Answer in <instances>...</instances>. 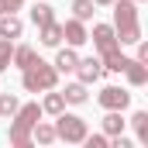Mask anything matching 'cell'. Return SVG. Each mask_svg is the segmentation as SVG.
<instances>
[{
    "instance_id": "obj_22",
    "label": "cell",
    "mask_w": 148,
    "mask_h": 148,
    "mask_svg": "<svg viewBox=\"0 0 148 148\" xmlns=\"http://www.w3.org/2000/svg\"><path fill=\"white\" fill-rule=\"evenodd\" d=\"M17 107H21V103H17L14 93H0V117H14Z\"/></svg>"
},
{
    "instance_id": "obj_7",
    "label": "cell",
    "mask_w": 148,
    "mask_h": 148,
    "mask_svg": "<svg viewBox=\"0 0 148 148\" xmlns=\"http://www.w3.org/2000/svg\"><path fill=\"white\" fill-rule=\"evenodd\" d=\"M73 73H79V83H86V86H90V83H97V79L103 76V62H100V59H93V55H90V59H79Z\"/></svg>"
},
{
    "instance_id": "obj_19",
    "label": "cell",
    "mask_w": 148,
    "mask_h": 148,
    "mask_svg": "<svg viewBox=\"0 0 148 148\" xmlns=\"http://www.w3.org/2000/svg\"><path fill=\"white\" fill-rule=\"evenodd\" d=\"M41 110L52 114V117H55V114H62V110H66V97H62V93H48V97H45V103H41Z\"/></svg>"
},
{
    "instance_id": "obj_13",
    "label": "cell",
    "mask_w": 148,
    "mask_h": 148,
    "mask_svg": "<svg viewBox=\"0 0 148 148\" xmlns=\"http://www.w3.org/2000/svg\"><path fill=\"white\" fill-rule=\"evenodd\" d=\"M76 62H79V55H76L73 48H59V55H55V73H73L76 69Z\"/></svg>"
},
{
    "instance_id": "obj_6",
    "label": "cell",
    "mask_w": 148,
    "mask_h": 148,
    "mask_svg": "<svg viewBox=\"0 0 148 148\" xmlns=\"http://www.w3.org/2000/svg\"><path fill=\"white\" fill-rule=\"evenodd\" d=\"M90 38H93V45L100 48V55L121 48V41H117V35H114V24H93V35Z\"/></svg>"
},
{
    "instance_id": "obj_1",
    "label": "cell",
    "mask_w": 148,
    "mask_h": 148,
    "mask_svg": "<svg viewBox=\"0 0 148 148\" xmlns=\"http://www.w3.org/2000/svg\"><path fill=\"white\" fill-rule=\"evenodd\" d=\"M114 35L121 45H134L141 38V21H138V3L134 0H114Z\"/></svg>"
},
{
    "instance_id": "obj_11",
    "label": "cell",
    "mask_w": 148,
    "mask_h": 148,
    "mask_svg": "<svg viewBox=\"0 0 148 148\" xmlns=\"http://www.w3.org/2000/svg\"><path fill=\"white\" fill-rule=\"evenodd\" d=\"M38 38H41V45H48V48H59V41H62V24H59V21H48V24H41V28H38Z\"/></svg>"
},
{
    "instance_id": "obj_21",
    "label": "cell",
    "mask_w": 148,
    "mask_h": 148,
    "mask_svg": "<svg viewBox=\"0 0 148 148\" xmlns=\"http://www.w3.org/2000/svg\"><path fill=\"white\" fill-rule=\"evenodd\" d=\"M93 7H97L93 0H73V14L79 21H90V17H93Z\"/></svg>"
},
{
    "instance_id": "obj_20",
    "label": "cell",
    "mask_w": 148,
    "mask_h": 148,
    "mask_svg": "<svg viewBox=\"0 0 148 148\" xmlns=\"http://www.w3.org/2000/svg\"><path fill=\"white\" fill-rule=\"evenodd\" d=\"M131 124H134V131H138V141L148 145V110H138L131 117Z\"/></svg>"
},
{
    "instance_id": "obj_4",
    "label": "cell",
    "mask_w": 148,
    "mask_h": 148,
    "mask_svg": "<svg viewBox=\"0 0 148 148\" xmlns=\"http://www.w3.org/2000/svg\"><path fill=\"white\" fill-rule=\"evenodd\" d=\"M55 138L66 141V145H79L86 138V121L79 114H55Z\"/></svg>"
},
{
    "instance_id": "obj_26",
    "label": "cell",
    "mask_w": 148,
    "mask_h": 148,
    "mask_svg": "<svg viewBox=\"0 0 148 148\" xmlns=\"http://www.w3.org/2000/svg\"><path fill=\"white\" fill-rule=\"evenodd\" d=\"M93 3H103V7H107V3H114V0H93Z\"/></svg>"
},
{
    "instance_id": "obj_9",
    "label": "cell",
    "mask_w": 148,
    "mask_h": 148,
    "mask_svg": "<svg viewBox=\"0 0 148 148\" xmlns=\"http://www.w3.org/2000/svg\"><path fill=\"white\" fill-rule=\"evenodd\" d=\"M21 31H24V21L14 14V10H7V14H0V38H21Z\"/></svg>"
},
{
    "instance_id": "obj_8",
    "label": "cell",
    "mask_w": 148,
    "mask_h": 148,
    "mask_svg": "<svg viewBox=\"0 0 148 148\" xmlns=\"http://www.w3.org/2000/svg\"><path fill=\"white\" fill-rule=\"evenodd\" d=\"M62 38L69 41V45H83V41H90V31H86V21H79V17H73V21H66L62 24Z\"/></svg>"
},
{
    "instance_id": "obj_16",
    "label": "cell",
    "mask_w": 148,
    "mask_h": 148,
    "mask_svg": "<svg viewBox=\"0 0 148 148\" xmlns=\"http://www.w3.org/2000/svg\"><path fill=\"white\" fill-rule=\"evenodd\" d=\"M31 141H38V145H52V141H59V138H55V124H41V121H38L35 131H31Z\"/></svg>"
},
{
    "instance_id": "obj_24",
    "label": "cell",
    "mask_w": 148,
    "mask_h": 148,
    "mask_svg": "<svg viewBox=\"0 0 148 148\" xmlns=\"http://www.w3.org/2000/svg\"><path fill=\"white\" fill-rule=\"evenodd\" d=\"M21 3L24 0H7V10H21Z\"/></svg>"
},
{
    "instance_id": "obj_23",
    "label": "cell",
    "mask_w": 148,
    "mask_h": 148,
    "mask_svg": "<svg viewBox=\"0 0 148 148\" xmlns=\"http://www.w3.org/2000/svg\"><path fill=\"white\" fill-rule=\"evenodd\" d=\"M10 55H14V41L10 38H0V73L10 69Z\"/></svg>"
},
{
    "instance_id": "obj_25",
    "label": "cell",
    "mask_w": 148,
    "mask_h": 148,
    "mask_svg": "<svg viewBox=\"0 0 148 148\" xmlns=\"http://www.w3.org/2000/svg\"><path fill=\"white\" fill-rule=\"evenodd\" d=\"M0 14H7V0H0Z\"/></svg>"
},
{
    "instance_id": "obj_27",
    "label": "cell",
    "mask_w": 148,
    "mask_h": 148,
    "mask_svg": "<svg viewBox=\"0 0 148 148\" xmlns=\"http://www.w3.org/2000/svg\"><path fill=\"white\" fill-rule=\"evenodd\" d=\"M134 3H141V0H134Z\"/></svg>"
},
{
    "instance_id": "obj_3",
    "label": "cell",
    "mask_w": 148,
    "mask_h": 148,
    "mask_svg": "<svg viewBox=\"0 0 148 148\" xmlns=\"http://www.w3.org/2000/svg\"><path fill=\"white\" fill-rule=\"evenodd\" d=\"M21 83H24V90L28 93H41V90H55V83H59V73H55V66H48V62H41L35 59L28 69H21Z\"/></svg>"
},
{
    "instance_id": "obj_5",
    "label": "cell",
    "mask_w": 148,
    "mask_h": 148,
    "mask_svg": "<svg viewBox=\"0 0 148 148\" xmlns=\"http://www.w3.org/2000/svg\"><path fill=\"white\" fill-rule=\"evenodd\" d=\"M97 100H100V107H103V110H124V107L131 103V93H127V90H121V86H103Z\"/></svg>"
},
{
    "instance_id": "obj_18",
    "label": "cell",
    "mask_w": 148,
    "mask_h": 148,
    "mask_svg": "<svg viewBox=\"0 0 148 148\" xmlns=\"http://www.w3.org/2000/svg\"><path fill=\"white\" fill-rule=\"evenodd\" d=\"M31 21H35V28L48 24V21H55V14H52V3H35V7H31Z\"/></svg>"
},
{
    "instance_id": "obj_10",
    "label": "cell",
    "mask_w": 148,
    "mask_h": 148,
    "mask_svg": "<svg viewBox=\"0 0 148 148\" xmlns=\"http://www.w3.org/2000/svg\"><path fill=\"white\" fill-rule=\"evenodd\" d=\"M124 76H127V83H131V86H145V83H148V62L127 59V66H124Z\"/></svg>"
},
{
    "instance_id": "obj_15",
    "label": "cell",
    "mask_w": 148,
    "mask_h": 148,
    "mask_svg": "<svg viewBox=\"0 0 148 148\" xmlns=\"http://www.w3.org/2000/svg\"><path fill=\"white\" fill-rule=\"evenodd\" d=\"M35 59H38V55H35V48H31V45H14V55H10V62H14L17 69H28Z\"/></svg>"
},
{
    "instance_id": "obj_12",
    "label": "cell",
    "mask_w": 148,
    "mask_h": 148,
    "mask_svg": "<svg viewBox=\"0 0 148 148\" xmlns=\"http://www.w3.org/2000/svg\"><path fill=\"white\" fill-rule=\"evenodd\" d=\"M124 127H127V121L121 117V110H107V117H103V134H107V138L124 134Z\"/></svg>"
},
{
    "instance_id": "obj_17",
    "label": "cell",
    "mask_w": 148,
    "mask_h": 148,
    "mask_svg": "<svg viewBox=\"0 0 148 148\" xmlns=\"http://www.w3.org/2000/svg\"><path fill=\"white\" fill-rule=\"evenodd\" d=\"M62 97H66V103H86V83H69L62 90Z\"/></svg>"
},
{
    "instance_id": "obj_2",
    "label": "cell",
    "mask_w": 148,
    "mask_h": 148,
    "mask_svg": "<svg viewBox=\"0 0 148 148\" xmlns=\"http://www.w3.org/2000/svg\"><path fill=\"white\" fill-rule=\"evenodd\" d=\"M41 121V107L38 103H24L14 110V121H10V131H7V141L14 148H28L31 145V131L35 124Z\"/></svg>"
},
{
    "instance_id": "obj_14",
    "label": "cell",
    "mask_w": 148,
    "mask_h": 148,
    "mask_svg": "<svg viewBox=\"0 0 148 148\" xmlns=\"http://www.w3.org/2000/svg\"><path fill=\"white\" fill-rule=\"evenodd\" d=\"M100 62H103V69H107V73H124L127 55H121V48H114V52H103V55H100Z\"/></svg>"
}]
</instances>
